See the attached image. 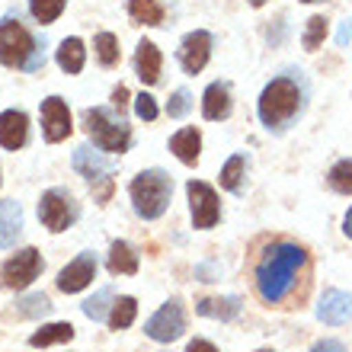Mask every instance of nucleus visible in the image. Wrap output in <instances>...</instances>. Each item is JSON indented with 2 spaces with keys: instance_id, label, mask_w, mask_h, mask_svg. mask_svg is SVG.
Instances as JSON below:
<instances>
[{
  "instance_id": "obj_21",
  "label": "nucleus",
  "mask_w": 352,
  "mask_h": 352,
  "mask_svg": "<svg viewBox=\"0 0 352 352\" xmlns=\"http://www.w3.org/2000/svg\"><path fill=\"white\" fill-rule=\"evenodd\" d=\"M23 231V208L19 202H0V247H13Z\"/></svg>"
},
{
  "instance_id": "obj_15",
  "label": "nucleus",
  "mask_w": 352,
  "mask_h": 352,
  "mask_svg": "<svg viewBox=\"0 0 352 352\" xmlns=\"http://www.w3.org/2000/svg\"><path fill=\"white\" fill-rule=\"evenodd\" d=\"M160 71H164V55L151 38H141L135 48V74L141 77V84H160Z\"/></svg>"
},
{
  "instance_id": "obj_30",
  "label": "nucleus",
  "mask_w": 352,
  "mask_h": 352,
  "mask_svg": "<svg viewBox=\"0 0 352 352\" xmlns=\"http://www.w3.org/2000/svg\"><path fill=\"white\" fill-rule=\"evenodd\" d=\"M65 7H67V0H29V13L38 23H55L65 13Z\"/></svg>"
},
{
  "instance_id": "obj_11",
  "label": "nucleus",
  "mask_w": 352,
  "mask_h": 352,
  "mask_svg": "<svg viewBox=\"0 0 352 352\" xmlns=\"http://www.w3.org/2000/svg\"><path fill=\"white\" fill-rule=\"evenodd\" d=\"M71 109L61 96H48L42 100V135H45L48 144H58L71 135Z\"/></svg>"
},
{
  "instance_id": "obj_8",
  "label": "nucleus",
  "mask_w": 352,
  "mask_h": 352,
  "mask_svg": "<svg viewBox=\"0 0 352 352\" xmlns=\"http://www.w3.org/2000/svg\"><path fill=\"white\" fill-rule=\"evenodd\" d=\"M42 253L36 250V247H26V250H19V253H13L3 266H0V285L3 288H26V285H32L38 278V272H42Z\"/></svg>"
},
{
  "instance_id": "obj_25",
  "label": "nucleus",
  "mask_w": 352,
  "mask_h": 352,
  "mask_svg": "<svg viewBox=\"0 0 352 352\" xmlns=\"http://www.w3.org/2000/svg\"><path fill=\"white\" fill-rule=\"evenodd\" d=\"M129 13L135 23H144V26H164V16H167L160 0H129Z\"/></svg>"
},
{
  "instance_id": "obj_10",
  "label": "nucleus",
  "mask_w": 352,
  "mask_h": 352,
  "mask_svg": "<svg viewBox=\"0 0 352 352\" xmlns=\"http://www.w3.org/2000/svg\"><path fill=\"white\" fill-rule=\"evenodd\" d=\"M183 330H186V311L176 298L167 301L154 317H148V324H144V333L154 343H173V340L183 336Z\"/></svg>"
},
{
  "instance_id": "obj_12",
  "label": "nucleus",
  "mask_w": 352,
  "mask_h": 352,
  "mask_svg": "<svg viewBox=\"0 0 352 352\" xmlns=\"http://www.w3.org/2000/svg\"><path fill=\"white\" fill-rule=\"evenodd\" d=\"M212 45H214V38H212V32H205V29H195V32H189V36L183 38V45H179V65H183L186 74H199V71L208 65Z\"/></svg>"
},
{
  "instance_id": "obj_4",
  "label": "nucleus",
  "mask_w": 352,
  "mask_h": 352,
  "mask_svg": "<svg viewBox=\"0 0 352 352\" xmlns=\"http://www.w3.org/2000/svg\"><path fill=\"white\" fill-rule=\"evenodd\" d=\"M129 195H131L135 212L144 221H154V218H160V214L167 212L170 195H173V179L164 170H144V173H138L131 179Z\"/></svg>"
},
{
  "instance_id": "obj_29",
  "label": "nucleus",
  "mask_w": 352,
  "mask_h": 352,
  "mask_svg": "<svg viewBox=\"0 0 352 352\" xmlns=\"http://www.w3.org/2000/svg\"><path fill=\"white\" fill-rule=\"evenodd\" d=\"M52 311V301L45 295H26L16 301V314L19 317H29V320H38V317H45Z\"/></svg>"
},
{
  "instance_id": "obj_34",
  "label": "nucleus",
  "mask_w": 352,
  "mask_h": 352,
  "mask_svg": "<svg viewBox=\"0 0 352 352\" xmlns=\"http://www.w3.org/2000/svg\"><path fill=\"white\" fill-rule=\"evenodd\" d=\"M135 116L144 122H154L157 119V102H154V96L151 93H138L135 96Z\"/></svg>"
},
{
  "instance_id": "obj_24",
  "label": "nucleus",
  "mask_w": 352,
  "mask_h": 352,
  "mask_svg": "<svg viewBox=\"0 0 352 352\" xmlns=\"http://www.w3.org/2000/svg\"><path fill=\"white\" fill-rule=\"evenodd\" d=\"M135 317H138V301L131 295H122L112 301V311H109V317H106V324H109L112 330H125V327L135 324Z\"/></svg>"
},
{
  "instance_id": "obj_16",
  "label": "nucleus",
  "mask_w": 352,
  "mask_h": 352,
  "mask_svg": "<svg viewBox=\"0 0 352 352\" xmlns=\"http://www.w3.org/2000/svg\"><path fill=\"white\" fill-rule=\"evenodd\" d=\"M29 138V116L23 109L0 112V148L19 151Z\"/></svg>"
},
{
  "instance_id": "obj_41",
  "label": "nucleus",
  "mask_w": 352,
  "mask_h": 352,
  "mask_svg": "<svg viewBox=\"0 0 352 352\" xmlns=\"http://www.w3.org/2000/svg\"><path fill=\"white\" fill-rule=\"evenodd\" d=\"M346 38H349V23H346V26H343V29H340V45H343Z\"/></svg>"
},
{
  "instance_id": "obj_23",
  "label": "nucleus",
  "mask_w": 352,
  "mask_h": 352,
  "mask_svg": "<svg viewBox=\"0 0 352 352\" xmlns=\"http://www.w3.org/2000/svg\"><path fill=\"white\" fill-rule=\"evenodd\" d=\"M74 340V327L71 324H45L42 330L29 336V346L45 349V346H58V343H71Z\"/></svg>"
},
{
  "instance_id": "obj_31",
  "label": "nucleus",
  "mask_w": 352,
  "mask_h": 352,
  "mask_svg": "<svg viewBox=\"0 0 352 352\" xmlns=\"http://www.w3.org/2000/svg\"><path fill=\"white\" fill-rule=\"evenodd\" d=\"M327 32H330V23H327L324 16H311V19H307V29H305V36H301V42H305L307 52H317V48L324 45Z\"/></svg>"
},
{
  "instance_id": "obj_13",
  "label": "nucleus",
  "mask_w": 352,
  "mask_h": 352,
  "mask_svg": "<svg viewBox=\"0 0 352 352\" xmlns=\"http://www.w3.org/2000/svg\"><path fill=\"white\" fill-rule=\"evenodd\" d=\"M96 276V256L93 253H80L77 260H71L61 272H58V288L65 295H74V292H84L87 285Z\"/></svg>"
},
{
  "instance_id": "obj_14",
  "label": "nucleus",
  "mask_w": 352,
  "mask_h": 352,
  "mask_svg": "<svg viewBox=\"0 0 352 352\" xmlns=\"http://www.w3.org/2000/svg\"><path fill=\"white\" fill-rule=\"evenodd\" d=\"M317 317H320L327 327L349 324V317H352V295H349V292H340V288H327L324 295H320V301H317Z\"/></svg>"
},
{
  "instance_id": "obj_18",
  "label": "nucleus",
  "mask_w": 352,
  "mask_h": 352,
  "mask_svg": "<svg viewBox=\"0 0 352 352\" xmlns=\"http://www.w3.org/2000/svg\"><path fill=\"white\" fill-rule=\"evenodd\" d=\"M170 151L183 160L186 167H195V164H199V154H202V135H199V129H179L173 138H170Z\"/></svg>"
},
{
  "instance_id": "obj_32",
  "label": "nucleus",
  "mask_w": 352,
  "mask_h": 352,
  "mask_svg": "<svg viewBox=\"0 0 352 352\" xmlns=\"http://www.w3.org/2000/svg\"><path fill=\"white\" fill-rule=\"evenodd\" d=\"M109 301H112V292H109V288H100L96 295L84 301V314L90 317V320H106V317H109L106 311H112Z\"/></svg>"
},
{
  "instance_id": "obj_43",
  "label": "nucleus",
  "mask_w": 352,
  "mask_h": 352,
  "mask_svg": "<svg viewBox=\"0 0 352 352\" xmlns=\"http://www.w3.org/2000/svg\"><path fill=\"white\" fill-rule=\"evenodd\" d=\"M301 3H314V0H301Z\"/></svg>"
},
{
  "instance_id": "obj_36",
  "label": "nucleus",
  "mask_w": 352,
  "mask_h": 352,
  "mask_svg": "<svg viewBox=\"0 0 352 352\" xmlns=\"http://www.w3.org/2000/svg\"><path fill=\"white\" fill-rule=\"evenodd\" d=\"M311 352H346V346L340 340H320V343L311 346Z\"/></svg>"
},
{
  "instance_id": "obj_42",
  "label": "nucleus",
  "mask_w": 352,
  "mask_h": 352,
  "mask_svg": "<svg viewBox=\"0 0 352 352\" xmlns=\"http://www.w3.org/2000/svg\"><path fill=\"white\" fill-rule=\"evenodd\" d=\"M250 3H253V7H263V3H266V0H250Z\"/></svg>"
},
{
  "instance_id": "obj_35",
  "label": "nucleus",
  "mask_w": 352,
  "mask_h": 352,
  "mask_svg": "<svg viewBox=\"0 0 352 352\" xmlns=\"http://www.w3.org/2000/svg\"><path fill=\"white\" fill-rule=\"evenodd\" d=\"M218 276H221V272H218L214 263H199V266H195V278H202V282H218Z\"/></svg>"
},
{
  "instance_id": "obj_33",
  "label": "nucleus",
  "mask_w": 352,
  "mask_h": 352,
  "mask_svg": "<svg viewBox=\"0 0 352 352\" xmlns=\"http://www.w3.org/2000/svg\"><path fill=\"white\" fill-rule=\"evenodd\" d=\"M189 109H192V96H189V90H176L167 100V116L170 119H183Z\"/></svg>"
},
{
  "instance_id": "obj_3",
  "label": "nucleus",
  "mask_w": 352,
  "mask_h": 352,
  "mask_svg": "<svg viewBox=\"0 0 352 352\" xmlns=\"http://www.w3.org/2000/svg\"><path fill=\"white\" fill-rule=\"evenodd\" d=\"M0 65L16 71H38L45 65V48L19 19H0Z\"/></svg>"
},
{
  "instance_id": "obj_38",
  "label": "nucleus",
  "mask_w": 352,
  "mask_h": 352,
  "mask_svg": "<svg viewBox=\"0 0 352 352\" xmlns=\"http://www.w3.org/2000/svg\"><path fill=\"white\" fill-rule=\"evenodd\" d=\"M282 38H285V19H278L276 29H269V42H272V45H278Z\"/></svg>"
},
{
  "instance_id": "obj_7",
  "label": "nucleus",
  "mask_w": 352,
  "mask_h": 352,
  "mask_svg": "<svg viewBox=\"0 0 352 352\" xmlns=\"http://www.w3.org/2000/svg\"><path fill=\"white\" fill-rule=\"evenodd\" d=\"M38 221L52 234L67 231L77 221V202L71 199V192L67 189H48L38 202Z\"/></svg>"
},
{
  "instance_id": "obj_26",
  "label": "nucleus",
  "mask_w": 352,
  "mask_h": 352,
  "mask_svg": "<svg viewBox=\"0 0 352 352\" xmlns=\"http://www.w3.org/2000/svg\"><path fill=\"white\" fill-rule=\"evenodd\" d=\"M243 170H247L243 154L228 157V164L221 167V189H228V192H241L243 189Z\"/></svg>"
},
{
  "instance_id": "obj_9",
  "label": "nucleus",
  "mask_w": 352,
  "mask_h": 352,
  "mask_svg": "<svg viewBox=\"0 0 352 352\" xmlns=\"http://www.w3.org/2000/svg\"><path fill=\"white\" fill-rule=\"evenodd\" d=\"M186 195H189V214H192V224L199 231H208L218 224L221 218V205H218V192H214L208 183L202 179H189L186 186Z\"/></svg>"
},
{
  "instance_id": "obj_5",
  "label": "nucleus",
  "mask_w": 352,
  "mask_h": 352,
  "mask_svg": "<svg viewBox=\"0 0 352 352\" xmlns=\"http://www.w3.org/2000/svg\"><path fill=\"white\" fill-rule=\"evenodd\" d=\"M84 122L93 144L106 154H125L131 148V129L122 119H116L109 109H87Z\"/></svg>"
},
{
  "instance_id": "obj_22",
  "label": "nucleus",
  "mask_w": 352,
  "mask_h": 352,
  "mask_svg": "<svg viewBox=\"0 0 352 352\" xmlns=\"http://www.w3.org/2000/svg\"><path fill=\"white\" fill-rule=\"evenodd\" d=\"M58 67L65 71V74H80L84 71V61H87V48L80 38H65L61 45H58Z\"/></svg>"
},
{
  "instance_id": "obj_37",
  "label": "nucleus",
  "mask_w": 352,
  "mask_h": 352,
  "mask_svg": "<svg viewBox=\"0 0 352 352\" xmlns=\"http://www.w3.org/2000/svg\"><path fill=\"white\" fill-rule=\"evenodd\" d=\"M186 352H218L214 349V343H208V340H189V346H186Z\"/></svg>"
},
{
  "instance_id": "obj_27",
  "label": "nucleus",
  "mask_w": 352,
  "mask_h": 352,
  "mask_svg": "<svg viewBox=\"0 0 352 352\" xmlns=\"http://www.w3.org/2000/svg\"><path fill=\"white\" fill-rule=\"evenodd\" d=\"M93 52H96L102 67L119 65V38L112 36V32H100V36L93 38Z\"/></svg>"
},
{
  "instance_id": "obj_40",
  "label": "nucleus",
  "mask_w": 352,
  "mask_h": 352,
  "mask_svg": "<svg viewBox=\"0 0 352 352\" xmlns=\"http://www.w3.org/2000/svg\"><path fill=\"white\" fill-rule=\"evenodd\" d=\"M343 231H346V237L352 241V205H349V212H346V218H343Z\"/></svg>"
},
{
  "instance_id": "obj_1",
  "label": "nucleus",
  "mask_w": 352,
  "mask_h": 352,
  "mask_svg": "<svg viewBox=\"0 0 352 352\" xmlns=\"http://www.w3.org/2000/svg\"><path fill=\"white\" fill-rule=\"evenodd\" d=\"M307 263L305 247H298L292 241H278L272 247H266L256 263V292L266 305H282L292 288H295V278L301 272V266Z\"/></svg>"
},
{
  "instance_id": "obj_19",
  "label": "nucleus",
  "mask_w": 352,
  "mask_h": 352,
  "mask_svg": "<svg viewBox=\"0 0 352 352\" xmlns=\"http://www.w3.org/2000/svg\"><path fill=\"white\" fill-rule=\"evenodd\" d=\"M243 301L237 295H228V298H202V301H195V311L202 317H214V320H234V317L241 314Z\"/></svg>"
},
{
  "instance_id": "obj_17",
  "label": "nucleus",
  "mask_w": 352,
  "mask_h": 352,
  "mask_svg": "<svg viewBox=\"0 0 352 352\" xmlns=\"http://www.w3.org/2000/svg\"><path fill=\"white\" fill-rule=\"evenodd\" d=\"M231 84H224V80H214V84L205 87L202 93V116L208 122H221L231 116Z\"/></svg>"
},
{
  "instance_id": "obj_28",
  "label": "nucleus",
  "mask_w": 352,
  "mask_h": 352,
  "mask_svg": "<svg viewBox=\"0 0 352 352\" xmlns=\"http://www.w3.org/2000/svg\"><path fill=\"white\" fill-rule=\"evenodd\" d=\"M327 183L330 189L340 195H352V160H336L330 173H327Z\"/></svg>"
},
{
  "instance_id": "obj_44",
  "label": "nucleus",
  "mask_w": 352,
  "mask_h": 352,
  "mask_svg": "<svg viewBox=\"0 0 352 352\" xmlns=\"http://www.w3.org/2000/svg\"><path fill=\"white\" fill-rule=\"evenodd\" d=\"M256 352H272V349H256Z\"/></svg>"
},
{
  "instance_id": "obj_20",
  "label": "nucleus",
  "mask_w": 352,
  "mask_h": 352,
  "mask_svg": "<svg viewBox=\"0 0 352 352\" xmlns=\"http://www.w3.org/2000/svg\"><path fill=\"white\" fill-rule=\"evenodd\" d=\"M106 266H109L112 276H135V272H138V253H135L131 243L116 241L109 247V260H106Z\"/></svg>"
},
{
  "instance_id": "obj_39",
  "label": "nucleus",
  "mask_w": 352,
  "mask_h": 352,
  "mask_svg": "<svg viewBox=\"0 0 352 352\" xmlns=\"http://www.w3.org/2000/svg\"><path fill=\"white\" fill-rule=\"evenodd\" d=\"M112 102H116V106H119V109H122V106H125V102H129V90H125V87H116V90H112Z\"/></svg>"
},
{
  "instance_id": "obj_2",
  "label": "nucleus",
  "mask_w": 352,
  "mask_h": 352,
  "mask_svg": "<svg viewBox=\"0 0 352 352\" xmlns=\"http://www.w3.org/2000/svg\"><path fill=\"white\" fill-rule=\"evenodd\" d=\"M256 112H260V122L269 131H285L292 122L305 112V87L298 84L295 77H272L260 93V102H256Z\"/></svg>"
},
{
  "instance_id": "obj_6",
  "label": "nucleus",
  "mask_w": 352,
  "mask_h": 352,
  "mask_svg": "<svg viewBox=\"0 0 352 352\" xmlns=\"http://www.w3.org/2000/svg\"><path fill=\"white\" fill-rule=\"evenodd\" d=\"M74 170L84 179H90L93 183V195L100 199V202H106L112 195V164L106 157H102L100 151H93V148H77L74 151Z\"/></svg>"
}]
</instances>
